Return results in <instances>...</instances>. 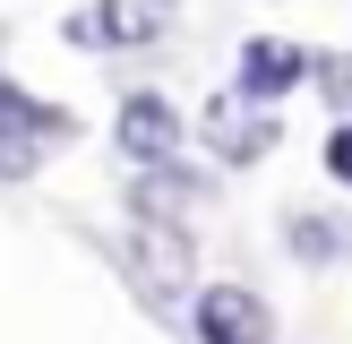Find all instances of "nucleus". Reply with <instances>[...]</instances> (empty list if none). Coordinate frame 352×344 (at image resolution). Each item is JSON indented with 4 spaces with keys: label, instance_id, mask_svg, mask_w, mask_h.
I'll use <instances>...</instances> for the list:
<instances>
[{
    "label": "nucleus",
    "instance_id": "obj_1",
    "mask_svg": "<svg viewBox=\"0 0 352 344\" xmlns=\"http://www.w3.org/2000/svg\"><path fill=\"white\" fill-rule=\"evenodd\" d=\"M112 138H120V155H129L138 172H155V164H181V138H189V120L172 112V95L138 86V95H120V112H112Z\"/></svg>",
    "mask_w": 352,
    "mask_h": 344
},
{
    "label": "nucleus",
    "instance_id": "obj_2",
    "mask_svg": "<svg viewBox=\"0 0 352 344\" xmlns=\"http://www.w3.org/2000/svg\"><path fill=\"white\" fill-rule=\"evenodd\" d=\"M309 78H318V61H309L292 34H250L241 61H232V86H241L250 103H267V112L292 95V86H309Z\"/></svg>",
    "mask_w": 352,
    "mask_h": 344
},
{
    "label": "nucleus",
    "instance_id": "obj_3",
    "mask_svg": "<svg viewBox=\"0 0 352 344\" xmlns=\"http://www.w3.org/2000/svg\"><path fill=\"white\" fill-rule=\"evenodd\" d=\"M189 327H198V344H267L275 310L250 284H198L189 292Z\"/></svg>",
    "mask_w": 352,
    "mask_h": 344
},
{
    "label": "nucleus",
    "instance_id": "obj_4",
    "mask_svg": "<svg viewBox=\"0 0 352 344\" xmlns=\"http://www.w3.org/2000/svg\"><path fill=\"white\" fill-rule=\"evenodd\" d=\"M198 138L223 155V164H258V155L275 147V112H267V103H250V95L232 86V95H215V103L198 112Z\"/></svg>",
    "mask_w": 352,
    "mask_h": 344
},
{
    "label": "nucleus",
    "instance_id": "obj_5",
    "mask_svg": "<svg viewBox=\"0 0 352 344\" xmlns=\"http://www.w3.org/2000/svg\"><path fill=\"white\" fill-rule=\"evenodd\" d=\"M0 129H17V138H34V147H52V138H78V120L60 112V103H43V95H26L17 78H0Z\"/></svg>",
    "mask_w": 352,
    "mask_h": 344
},
{
    "label": "nucleus",
    "instance_id": "obj_6",
    "mask_svg": "<svg viewBox=\"0 0 352 344\" xmlns=\"http://www.w3.org/2000/svg\"><path fill=\"white\" fill-rule=\"evenodd\" d=\"M164 26V0H95V17H78L86 43H146Z\"/></svg>",
    "mask_w": 352,
    "mask_h": 344
},
{
    "label": "nucleus",
    "instance_id": "obj_7",
    "mask_svg": "<svg viewBox=\"0 0 352 344\" xmlns=\"http://www.w3.org/2000/svg\"><path fill=\"white\" fill-rule=\"evenodd\" d=\"M284 241L309 258V267H318V258H344V250H352V224H327V215H292V224H284Z\"/></svg>",
    "mask_w": 352,
    "mask_h": 344
},
{
    "label": "nucleus",
    "instance_id": "obj_8",
    "mask_svg": "<svg viewBox=\"0 0 352 344\" xmlns=\"http://www.w3.org/2000/svg\"><path fill=\"white\" fill-rule=\"evenodd\" d=\"M327 172L352 181V120H344V129H327Z\"/></svg>",
    "mask_w": 352,
    "mask_h": 344
},
{
    "label": "nucleus",
    "instance_id": "obj_9",
    "mask_svg": "<svg viewBox=\"0 0 352 344\" xmlns=\"http://www.w3.org/2000/svg\"><path fill=\"white\" fill-rule=\"evenodd\" d=\"M318 86H327V103H352V61H318Z\"/></svg>",
    "mask_w": 352,
    "mask_h": 344
}]
</instances>
